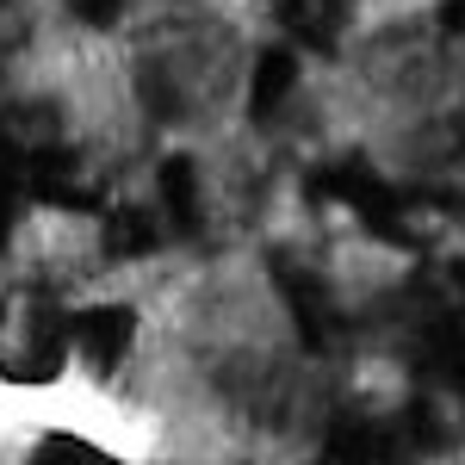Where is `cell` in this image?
<instances>
[{
  "label": "cell",
  "instance_id": "cell-1",
  "mask_svg": "<svg viewBox=\"0 0 465 465\" xmlns=\"http://www.w3.org/2000/svg\"><path fill=\"white\" fill-rule=\"evenodd\" d=\"M137 335V317L131 311H118V304H100V311H87L81 317V348L100 360V366H112V360L124 354V341Z\"/></svg>",
  "mask_w": 465,
  "mask_h": 465
},
{
  "label": "cell",
  "instance_id": "cell-2",
  "mask_svg": "<svg viewBox=\"0 0 465 465\" xmlns=\"http://www.w3.org/2000/svg\"><path fill=\"white\" fill-rule=\"evenodd\" d=\"M37 465H112V460H100V453L81 447V440H50V447L37 453Z\"/></svg>",
  "mask_w": 465,
  "mask_h": 465
}]
</instances>
